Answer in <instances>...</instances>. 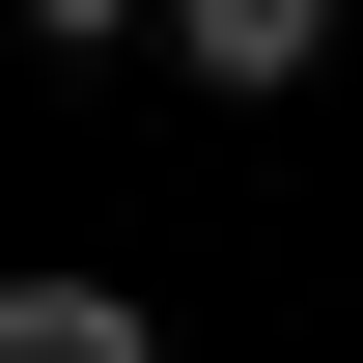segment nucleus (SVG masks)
<instances>
[{
    "mask_svg": "<svg viewBox=\"0 0 363 363\" xmlns=\"http://www.w3.org/2000/svg\"><path fill=\"white\" fill-rule=\"evenodd\" d=\"M168 56H196V84H224V112H279V84H308V56H335V0H168Z\"/></svg>",
    "mask_w": 363,
    "mask_h": 363,
    "instance_id": "f257e3e1",
    "label": "nucleus"
},
{
    "mask_svg": "<svg viewBox=\"0 0 363 363\" xmlns=\"http://www.w3.org/2000/svg\"><path fill=\"white\" fill-rule=\"evenodd\" d=\"M28 28H56V56H112V28H168V0H28Z\"/></svg>",
    "mask_w": 363,
    "mask_h": 363,
    "instance_id": "7ed1b4c3",
    "label": "nucleus"
},
{
    "mask_svg": "<svg viewBox=\"0 0 363 363\" xmlns=\"http://www.w3.org/2000/svg\"><path fill=\"white\" fill-rule=\"evenodd\" d=\"M0 363H168L140 279H0Z\"/></svg>",
    "mask_w": 363,
    "mask_h": 363,
    "instance_id": "f03ea898",
    "label": "nucleus"
}]
</instances>
